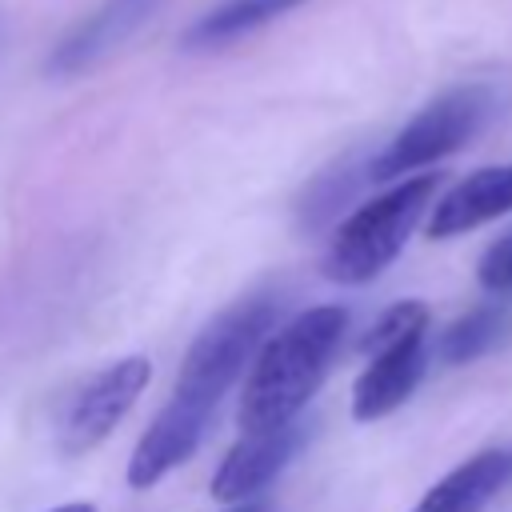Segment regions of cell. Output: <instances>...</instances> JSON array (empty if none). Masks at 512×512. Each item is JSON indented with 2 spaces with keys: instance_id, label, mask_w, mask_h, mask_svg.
Here are the masks:
<instances>
[{
  "instance_id": "6da1fadb",
  "label": "cell",
  "mask_w": 512,
  "mask_h": 512,
  "mask_svg": "<svg viewBox=\"0 0 512 512\" xmlns=\"http://www.w3.org/2000/svg\"><path fill=\"white\" fill-rule=\"evenodd\" d=\"M344 332H348L344 304L304 308L280 332H272L248 368L240 392V428L256 432L296 420L308 408V400L320 392Z\"/></svg>"
},
{
  "instance_id": "7a4b0ae2",
  "label": "cell",
  "mask_w": 512,
  "mask_h": 512,
  "mask_svg": "<svg viewBox=\"0 0 512 512\" xmlns=\"http://www.w3.org/2000/svg\"><path fill=\"white\" fill-rule=\"evenodd\" d=\"M512 104L504 84L492 80H468L456 84L440 96H432L372 160H368V180H400L408 172H420L460 148H468L476 136H484L504 108Z\"/></svg>"
},
{
  "instance_id": "3957f363",
  "label": "cell",
  "mask_w": 512,
  "mask_h": 512,
  "mask_svg": "<svg viewBox=\"0 0 512 512\" xmlns=\"http://www.w3.org/2000/svg\"><path fill=\"white\" fill-rule=\"evenodd\" d=\"M440 172H420L408 176L400 184H392L388 192L364 200L352 216L340 220V228L328 240L324 252V276L332 284H368L376 280L408 244V236L416 232V224L424 220L436 188H440Z\"/></svg>"
},
{
  "instance_id": "277c9868",
  "label": "cell",
  "mask_w": 512,
  "mask_h": 512,
  "mask_svg": "<svg viewBox=\"0 0 512 512\" xmlns=\"http://www.w3.org/2000/svg\"><path fill=\"white\" fill-rule=\"evenodd\" d=\"M276 316H280V304L268 292H252V296L236 300L232 308H224L220 316H212L180 360L176 392L196 396L216 408L220 396L228 392V384L264 348Z\"/></svg>"
},
{
  "instance_id": "5b68a950",
  "label": "cell",
  "mask_w": 512,
  "mask_h": 512,
  "mask_svg": "<svg viewBox=\"0 0 512 512\" xmlns=\"http://www.w3.org/2000/svg\"><path fill=\"white\" fill-rule=\"evenodd\" d=\"M148 376H152V364L144 356H124L104 372H96L92 380H84L60 412L56 444L64 452H88L100 440H108L112 428L128 416V408L148 388Z\"/></svg>"
},
{
  "instance_id": "8992f818",
  "label": "cell",
  "mask_w": 512,
  "mask_h": 512,
  "mask_svg": "<svg viewBox=\"0 0 512 512\" xmlns=\"http://www.w3.org/2000/svg\"><path fill=\"white\" fill-rule=\"evenodd\" d=\"M212 412H216L212 404H204L196 396H184V392H172V400L144 428V436L136 440V448L128 456V468H124L128 488H136V492L156 488L172 468H180L196 452V444L204 440V432L212 424Z\"/></svg>"
},
{
  "instance_id": "52a82bcc",
  "label": "cell",
  "mask_w": 512,
  "mask_h": 512,
  "mask_svg": "<svg viewBox=\"0 0 512 512\" xmlns=\"http://www.w3.org/2000/svg\"><path fill=\"white\" fill-rule=\"evenodd\" d=\"M304 440H308V428L300 424V416L288 424H276V428L244 432L212 476V488H208L212 500L216 504H240V500L256 496L264 484H272L280 476V468L300 452Z\"/></svg>"
},
{
  "instance_id": "ba28073f",
  "label": "cell",
  "mask_w": 512,
  "mask_h": 512,
  "mask_svg": "<svg viewBox=\"0 0 512 512\" xmlns=\"http://www.w3.org/2000/svg\"><path fill=\"white\" fill-rule=\"evenodd\" d=\"M424 368H428V332H412L372 352L364 372L352 384V416L360 424L384 420L416 392V384L424 380Z\"/></svg>"
},
{
  "instance_id": "9c48e42d",
  "label": "cell",
  "mask_w": 512,
  "mask_h": 512,
  "mask_svg": "<svg viewBox=\"0 0 512 512\" xmlns=\"http://www.w3.org/2000/svg\"><path fill=\"white\" fill-rule=\"evenodd\" d=\"M156 4H160V0H104L100 8H92V12L52 48L48 68H52V72H84V68L100 64L104 56H112L124 40H132V36L148 24V16H152Z\"/></svg>"
},
{
  "instance_id": "30bf717a",
  "label": "cell",
  "mask_w": 512,
  "mask_h": 512,
  "mask_svg": "<svg viewBox=\"0 0 512 512\" xmlns=\"http://www.w3.org/2000/svg\"><path fill=\"white\" fill-rule=\"evenodd\" d=\"M508 212H512V164H492V168H476L472 176L452 184L436 200L424 232H428V240H452V236H464V232H472L496 216H508Z\"/></svg>"
},
{
  "instance_id": "8fae6325",
  "label": "cell",
  "mask_w": 512,
  "mask_h": 512,
  "mask_svg": "<svg viewBox=\"0 0 512 512\" xmlns=\"http://www.w3.org/2000/svg\"><path fill=\"white\" fill-rule=\"evenodd\" d=\"M512 480V448H484L444 472L408 512H484Z\"/></svg>"
},
{
  "instance_id": "7c38bea8",
  "label": "cell",
  "mask_w": 512,
  "mask_h": 512,
  "mask_svg": "<svg viewBox=\"0 0 512 512\" xmlns=\"http://www.w3.org/2000/svg\"><path fill=\"white\" fill-rule=\"evenodd\" d=\"M304 0H220L216 8H208L188 32H184V44L188 48H224L264 24H272L276 16L300 8Z\"/></svg>"
},
{
  "instance_id": "4fadbf2b",
  "label": "cell",
  "mask_w": 512,
  "mask_h": 512,
  "mask_svg": "<svg viewBox=\"0 0 512 512\" xmlns=\"http://www.w3.org/2000/svg\"><path fill=\"white\" fill-rule=\"evenodd\" d=\"M508 336H512V316L496 304H480L444 328L436 352L444 364H472V360L504 348Z\"/></svg>"
},
{
  "instance_id": "5bb4252c",
  "label": "cell",
  "mask_w": 512,
  "mask_h": 512,
  "mask_svg": "<svg viewBox=\"0 0 512 512\" xmlns=\"http://www.w3.org/2000/svg\"><path fill=\"white\" fill-rule=\"evenodd\" d=\"M428 324H432V308L424 300H396L372 320V328L360 340V352L372 356V352H380V348H388L412 332H428Z\"/></svg>"
},
{
  "instance_id": "9a60e30c",
  "label": "cell",
  "mask_w": 512,
  "mask_h": 512,
  "mask_svg": "<svg viewBox=\"0 0 512 512\" xmlns=\"http://www.w3.org/2000/svg\"><path fill=\"white\" fill-rule=\"evenodd\" d=\"M476 280L488 292L512 296V232H504L500 240H492L476 264Z\"/></svg>"
},
{
  "instance_id": "2e32d148",
  "label": "cell",
  "mask_w": 512,
  "mask_h": 512,
  "mask_svg": "<svg viewBox=\"0 0 512 512\" xmlns=\"http://www.w3.org/2000/svg\"><path fill=\"white\" fill-rule=\"evenodd\" d=\"M52 512H96L88 500H72V504H60V508H52Z\"/></svg>"
},
{
  "instance_id": "e0dca14e",
  "label": "cell",
  "mask_w": 512,
  "mask_h": 512,
  "mask_svg": "<svg viewBox=\"0 0 512 512\" xmlns=\"http://www.w3.org/2000/svg\"><path fill=\"white\" fill-rule=\"evenodd\" d=\"M228 512H264V508H248V504H236V508H228Z\"/></svg>"
}]
</instances>
